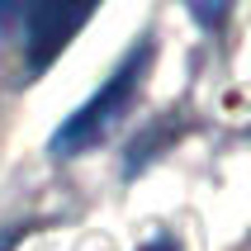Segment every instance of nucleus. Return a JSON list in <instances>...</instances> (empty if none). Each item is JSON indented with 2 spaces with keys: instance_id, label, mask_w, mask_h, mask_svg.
<instances>
[{
  "instance_id": "1",
  "label": "nucleus",
  "mask_w": 251,
  "mask_h": 251,
  "mask_svg": "<svg viewBox=\"0 0 251 251\" xmlns=\"http://www.w3.org/2000/svg\"><path fill=\"white\" fill-rule=\"evenodd\" d=\"M147 62H152V43H138V48L114 67V76L95 90V100L81 104V109L52 133V156H81V152H90V147H100V142L109 138L114 124L124 119V109L133 104V95H138L142 76H147Z\"/></svg>"
},
{
  "instance_id": "2",
  "label": "nucleus",
  "mask_w": 251,
  "mask_h": 251,
  "mask_svg": "<svg viewBox=\"0 0 251 251\" xmlns=\"http://www.w3.org/2000/svg\"><path fill=\"white\" fill-rule=\"evenodd\" d=\"M95 10L100 0H28V67L48 71Z\"/></svg>"
},
{
  "instance_id": "3",
  "label": "nucleus",
  "mask_w": 251,
  "mask_h": 251,
  "mask_svg": "<svg viewBox=\"0 0 251 251\" xmlns=\"http://www.w3.org/2000/svg\"><path fill=\"white\" fill-rule=\"evenodd\" d=\"M190 5V14H195L204 28H218L227 19V10H232V0H185Z\"/></svg>"
},
{
  "instance_id": "4",
  "label": "nucleus",
  "mask_w": 251,
  "mask_h": 251,
  "mask_svg": "<svg viewBox=\"0 0 251 251\" xmlns=\"http://www.w3.org/2000/svg\"><path fill=\"white\" fill-rule=\"evenodd\" d=\"M14 10H19V5H14V0H0V33H5V28H10V19H14Z\"/></svg>"
},
{
  "instance_id": "5",
  "label": "nucleus",
  "mask_w": 251,
  "mask_h": 251,
  "mask_svg": "<svg viewBox=\"0 0 251 251\" xmlns=\"http://www.w3.org/2000/svg\"><path fill=\"white\" fill-rule=\"evenodd\" d=\"M19 237H24V232H0V251H14V247H19Z\"/></svg>"
},
{
  "instance_id": "6",
  "label": "nucleus",
  "mask_w": 251,
  "mask_h": 251,
  "mask_svg": "<svg viewBox=\"0 0 251 251\" xmlns=\"http://www.w3.org/2000/svg\"><path fill=\"white\" fill-rule=\"evenodd\" d=\"M142 251H180V247H176V242H166V237H156V242H147Z\"/></svg>"
}]
</instances>
